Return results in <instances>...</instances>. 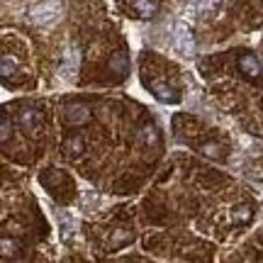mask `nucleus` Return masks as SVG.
<instances>
[{
	"label": "nucleus",
	"mask_w": 263,
	"mask_h": 263,
	"mask_svg": "<svg viewBox=\"0 0 263 263\" xmlns=\"http://www.w3.org/2000/svg\"><path fill=\"white\" fill-rule=\"evenodd\" d=\"M173 47L178 49L183 57H193L195 54V37H193V29L183 22L173 25Z\"/></svg>",
	"instance_id": "2"
},
{
	"label": "nucleus",
	"mask_w": 263,
	"mask_h": 263,
	"mask_svg": "<svg viewBox=\"0 0 263 263\" xmlns=\"http://www.w3.org/2000/svg\"><path fill=\"white\" fill-rule=\"evenodd\" d=\"M78 61H81V54H78V49L71 47L66 51V59H64V66H61V78H76L78 73Z\"/></svg>",
	"instance_id": "3"
},
{
	"label": "nucleus",
	"mask_w": 263,
	"mask_h": 263,
	"mask_svg": "<svg viewBox=\"0 0 263 263\" xmlns=\"http://www.w3.org/2000/svg\"><path fill=\"white\" fill-rule=\"evenodd\" d=\"M15 71H17L15 59L10 57V54H5V57H3V76H5V78H10V76H15Z\"/></svg>",
	"instance_id": "10"
},
{
	"label": "nucleus",
	"mask_w": 263,
	"mask_h": 263,
	"mask_svg": "<svg viewBox=\"0 0 263 263\" xmlns=\"http://www.w3.org/2000/svg\"><path fill=\"white\" fill-rule=\"evenodd\" d=\"M141 141L156 144V129H154V127H144V129H141Z\"/></svg>",
	"instance_id": "12"
},
{
	"label": "nucleus",
	"mask_w": 263,
	"mask_h": 263,
	"mask_svg": "<svg viewBox=\"0 0 263 263\" xmlns=\"http://www.w3.org/2000/svg\"><path fill=\"white\" fill-rule=\"evenodd\" d=\"M42 124V115L37 110H25V112L20 115V127L25 132H34Z\"/></svg>",
	"instance_id": "6"
},
{
	"label": "nucleus",
	"mask_w": 263,
	"mask_h": 263,
	"mask_svg": "<svg viewBox=\"0 0 263 263\" xmlns=\"http://www.w3.org/2000/svg\"><path fill=\"white\" fill-rule=\"evenodd\" d=\"M61 15H64V0H39L29 8V20L37 27L54 25Z\"/></svg>",
	"instance_id": "1"
},
{
	"label": "nucleus",
	"mask_w": 263,
	"mask_h": 263,
	"mask_svg": "<svg viewBox=\"0 0 263 263\" xmlns=\"http://www.w3.org/2000/svg\"><path fill=\"white\" fill-rule=\"evenodd\" d=\"M132 8L137 10V15H139L141 20H149L154 12H156V0H132Z\"/></svg>",
	"instance_id": "7"
},
{
	"label": "nucleus",
	"mask_w": 263,
	"mask_h": 263,
	"mask_svg": "<svg viewBox=\"0 0 263 263\" xmlns=\"http://www.w3.org/2000/svg\"><path fill=\"white\" fill-rule=\"evenodd\" d=\"M127 68H129V57L127 54H115L112 59H110V71L112 73H117V76H124L127 73Z\"/></svg>",
	"instance_id": "8"
},
{
	"label": "nucleus",
	"mask_w": 263,
	"mask_h": 263,
	"mask_svg": "<svg viewBox=\"0 0 263 263\" xmlns=\"http://www.w3.org/2000/svg\"><path fill=\"white\" fill-rule=\"evenodd\" d=\"M151 90L156 93V98H159L161 103H176L178 100L176 90H171V88H166V85H161V83H151Z\"/></svg>",
	"instance_id": "9"
},
{
	"label": "nucleus",
	"mask_w": 263,
	"mask_h": 263,
	"mask_svg": "<svg viewBox=\"0 0 263 263\" xmlns=\"http://www.w3.org/2000/svg\"><path fill=\"white\" fill-rule=\"evenodd\" d=\"M219 5V0H200V10L202 12H210V10H215Z\"/></svg>",
	"instance_id": "14"
},
{
	"label": "nucleus",
	"mask_w": 263,
	"mask_h": 263,
	"mask_svg": "<svg viewBox=\"0 0 263 263\" xmlns=\"http://www.w3.org/2000/svg\"><path fill=\"white\" fill-rule=\"evenodd\" d=\"M239 71L249 78H256V76H261V64L256 61V57L246 54V57H239Z\"/></svg>",
	"instance_id": "5"
},
{
	"label": "nucleus",
	"mask_w": 263,
	"mask_h": 263,
	"mask_svg": "<svg viewBox=\"0 0 263 263\" xmlns=\"http://www.w3.org/2000/svg\"><path fill=\"white\" fill-rule=\"evenodd\" d=\"M59 222H61V227H64V236H68V232L73 229V219H68L66 215H59Z\"/></svg>",
	"instance_id": "13"
},
{
	"label": "nucleus",
	"mask_w": 263,
	"mask_h": 263,
	"mask_svg": "<svg viewBox=\"0 0 263 263\" xmlns=\"http://www.w3.org/2000/svg\"><path fill=\"white\" fill-rule=\"evenodd\" d=\"M66 120H68V124H85L88 120H90V110H88L85 105L76 103V105H71V107H68Z\"/></svg>",
	"instance_id": "4"
},
{
	"label": "nucleus",
	"mask_w": 263,
	"mask_h": 263,
	"mask_svg": "<svg viewBox=\"0 0 263 263\" xmlns=\"http://www.w3.org/2000/svg\"><path fill=\"white\" fill-rule=\"evenodd\" d=\"M236 217H239V219H249V217H251V210H249V207H239V210H236Z\"/></svg>",
	"instance_id": "15"
},
{
	"label": "nucleus",
	"mask_w": 263,
	"mask_h": 263,
	"mask_svg": "<svg viewBox=\"0 0 263 263\" xmlns=\"http://www.w3.org/2000/svg\"><path fill=\"white\" fill-rule=\"evenodd\" d=\"M0 139L8 141L10 139V117L3 115V122H0Z\"/></svg>",
	"instance_id": "11"
}]
</instances>
